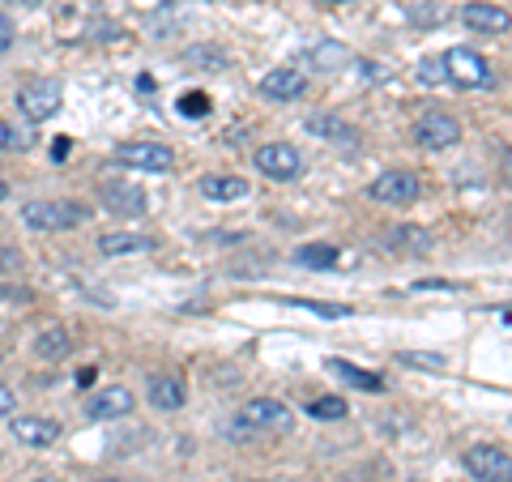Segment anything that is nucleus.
<instances>
[{"instance_id":"423d86ee","label":"nucleus","mask_w":512,"mask_h":482,"mask_svg":"<svg viewBox=\"0 0 512 482\" xmlns=\"http://www.w3.org/2000/svg\"><path fill=\"white\" fill-rule=\"evenodd\" d=\"M256 171L278 184H291L303 175V154L295 146H286V141H269V146L256 150Z\"/></svg>"},{"instance_id":"6ab92c4d","label":"nucleus","mask_w":512,"mask_h":482,"mask_svg":"<svg viewBox=\"0 0 512 482\" xmlns=\"http://www.w3.org/2000/svg\"><path fill=\"white\" fill-rule=\"evenodd\" d=\"M384 248L389 252H410V256H423L431 248V235L423 227H393L384 235Z\"/></svg>"},{"instance_id":"ddd939ff","label":"nucleus","mask_w":512,"mask_h":482,"mask_svg":"<svg viewBox=\"0 0 512 482\" xmlns=\"http://www.w3.org/2000/svg\"><path fill=\"white\" fill-rule=\"evenodd\" d=\"M99 201H103V210L116 214V218H141V214L150 210L146 192H141L137 184H103Z\"/></svg>"},{"instance_id":"4be33fe9","label":"nucleus","mask_w":512,"mask_h":482,"mask_svg":"<svg viewBox=\"0 0 512 482\" xmlns=\"http://www.w3.org/2000/svg\"><path fill=\"white\" fill-rule=\"evenodd\" d=\"M69 350H73V342H69V333H64L60 325L35 333V355H39V359H52V363H56V359L69 355Z\"/></svg>"},{"instance_id":"20e7f679","label":"nucleus","mask_w":512,"mask_h":482,"mask_svg":"<svg viewBox=\"0 0 512 482\" xmlns=\"http://www.w3.org/2000/svg\"><path fill=\"white\" fill-rule=\"evenodd\" d=\"M461 465L474 482H512V457L495 444H470L461 453Z\"/></svg>"},{"instance_id":"c9c22d12","label":"nucleus","mask_w":512,"mask_h":482,"mask_svg":"<svg viewBox=\"0 0 512 482\" xmlns=\"http://www.w3.org/2000/svg\"><path fill=\"white\" fill-rule=\"evenodd\" d=\"M504 167H508V171H504V180L512 184V154H504Z\"/></svg>"},{"instance_id":"72a5a7b5","label":"nucleus","mask_w":512,"mask_h":482,"mask_svg":"<svg viewBox=\"0 0 512 482\" xmlns=\"http://www.w3.org/2000/svg\"><path fill=\"white\" fill-rule=\"evenodd\" d=\"M77 384H82V389H86V384H94V367H82V372H77Z\"/></svg>"},{"instance_id":"aec40b11","label":"nucleus","mask_w":512,"mask_h":482,"mask_svg":"<svg viewBox=\"0 0 512 482\" xmlns=\"http://www.w3.org/2000/svg\"><path fill=\"white\" fill-rule=\"evenodd\" d=\"M248 192V180H239V175H205L201 180V197L210 201H239Z\"/></svg>"},{"instance_id":"412c9836","label":"nucleus","mask_w":512,"mask_h":482,"mask_svg":"<svg viewBox=\"0 0 512 482\" xmlns=\"http://www.w3.org/2000/svg\"><path fill=\"white\" fill-rule=\"evenodd\" d=\"M303 60L312 64V69H346L350 60V47H342V43H312L308 52H303Z\"/></svg>"},{"instance_id":"4468645a","label":"nucleus","mask_w":512,"mask_h":482,"mask_svg":"<svg viewBox=\"0 0 512 482\" xmlns=\"http://www.w3.org/2000/svg\"><path fill=\"white\" fill-rule=\"evenodd\" d=\"M256 90H261L269 103H291L308 90V77H303L299 69H269L261 82H256Z\"/></svg>"},{"instance_id":"7c9ffc66","label":"nucleus","mask_w":512,"mask_h":482,"mask_svg":"<svg viewBox=\"0 0 512 482\" xmlns=\"http://www.w3.org/2000/svg\"><path fill=\"white\" fill-rule=\"evenodd\" d=\"M410 18L419 22V26H423V22H427V26H436V22H444V13H440V9H410Z\"/></svg>"},{"instance_id":"bb28decb","label":"nucleus","mask_w":512,"mask_h":482,"mask_svg":"<svg viewBox=\"0 0 512 482\" xmlns=\"http://www.w3.org/2000/svg\"><path fill=\"white\" fill-rule=\"evenodd\" d=\"M188 64H201L205 73H218V69H227V56L214 52V47H188Z\"/></svg>"},{"instance_id":"39448f33","label":"nucleus","mask_w":512,"mask_h":482,"mask_svg":"<svg viewBox=\"0 0 512 482\" xmlns=\"http://www.w3.org/2000/svg\"><path fill=\"white\" fill-rule=\"evenodd\" d=\"M116 158L133 171H154V175L175 171V154L163 141H124V146H116Z\"/></svg>"},{"instance_id":"f3484780","label":"nucleus","mask_w":512,"mask_h":482,"mask_svg":"<svg viewBox=\"0 0 512 482\" xmlns=\"http://www.w3.org/2000/svg\"><path fill=\"white\" fill-rule=\"evenodd\" d=\"M325 372H333L338 380H346L350 389H363V393H384V380H380L376 372H367V367H359V363L329 359V363H325Z\"/></svg>"},{"instance_id":"393cba45","label":"nucleus","mask_w":512,"mask_h":482,"mask_svg":"<svg viewBox=\"0 0 512 482\" xmlns=\"http://www.w3.org/2000/svg\"><path fill=\"white\" fill-rule=\"evenodd\" d=\"M308 414L320 423H338V419H346V401L342 397H316L308 406Z\"/></svg>"},{"instance_id":"5701e85b","label":"nucleus","mask_w":512,"mask_h":482,"mask_svg":"<svg viewBox=\"0 0 512 482\" xmlns=\"http://www.w3.org/2000/svg\"><path fill=\"white\" fill-rule=\"evenodd\" d=\"M295 261L308 265V269H329L333 261H338V248H333V244H308V248L295 252Z\"/></svg>"},{"instance_id":"4c0bfd02","label":"nucleus","mask_w":512,"mask_h":482,"mask_svg":"<svg viewBox=\"0 0 512 482\" xmlns=\"http://www.w3.org/2000/svg\"><path fill=\"white\" fill-rule=\"evenodd\" d=\"M5 197H9V184H5V180H0V201H5Z\"/></svg>"},{"instance_id":"a211bd4d","label":"nucleus","mask_w":512,"mask_h":482,"mask_svg":"<svg viewBox=\"0 0 512 482\" xmlns=\"http://www.w3.org/2000/svg\"><path fill=\"white\" fill-rule=\"evenodd\" d=\"M154 239L150 235H133V231H111L99 239V252L103 256H133V252H150Z\"/></svg>"},{"instance_id":"f704fd0d","label":"nucleus","mask_w":512,"mask_h":482,"mask_svg":"<svg viewBox=\"0 0 512 482\" xmlns=\"http://www.w3.org/2000/svg\"><path fill=\"white\" fill-rule=\"evenodd\" d=\"M320 5H333V9H342V5H355V0H320Z\"/></svg>"},{"instance_id":"c756f323","label":"nucleus","mask_w":512,"mask_h":482,"mask_svg":"<svg viewBox=\"0 0 512 482\" xmlns=\"http://www.w3.org/2000/svg\"><path fill=\"white\" fill-rule=\"evenodd\" d=\"M13 410H18V393L9 384H0V419H13Z\"/></svg>"},{"instance_id":"c85d7f7f","label":"nucleus","mask_w":512,"mask_h":482,"mask_svg":"<svg viewBox=\"0 0 512 482\" xmlns=\"http://www.w3.org/2000/svg\"><path fill=\"white\" fill-rule=\"evenodd\" d=\"M26 146H30V137H22L13 124L0 120V150H26Z\"/></svg>"},{"instance_id":"e433bc0d","label":"nucleus","mask_w":512,"mask_h":482,"mask_svg":"<svg viewBox=\"0 0 512 482\" xmlns=\"http://www.w3.org/2000/svg\"><path fill=\"white\" fill-rule=\"evenodd\" d=\"M18 5H22V9H39V5H43V0H18Z\"/></svg>"},{"instance_id":"9b49d317","label":"nucleus","mask_w":512,"mask_h":482,"mask_svg":"<svg viewBox=\"0 0 512 482\" xmlns=\"http://www.w3.org/2000/svg\"><path fill=\"white\" fill-rule=\"evenodd\" d=\"M461 22H466L470 30H478V35H508L512 13L500 9L495 0H470V5L461 9Z\"/></svg>"},{"instance_id":"473e14b6","label":"nucleus","mask_w":512,"mask_h":482,"mask_svg":"<svg viewBox=\"0 0 512 482\" xmlns=\"http://www.w3.org/2000/svg\"><path fill=\"white\" fill-rule=\"evenodd\" d=\"M9 43H13V22L5 18V13H0V52H5Z\"/></svg>"},{"instance_id":"cd10ccee","label":"nucleus","mask_w":512,"mask_h":482,"mask_svg":"<svg viewBox=\"0 0 512 482\" xmlns=\"http://www.w3.org/2000/svg\"><path fill=\"white\" fill-rule=\"evenodd\" d=\"M419 82H423V86H440V82H448L444 60H423V64H419Z\"/></svg>"},{"instance_id":"f257e3e1","label":"nucleus","mask_w":512,"mask_h":482,"mask_svg":"<svg viewBox=\"0 0 512 482\" xmlns=\"http://www.w3.org/2000/svg\"><path fill=\"white\" fill-rule=\"evenodd\" d=\"M90 218L82 201H30L22 205V222L30 231H73Z\"/></svg>"},{"instance_id":"1a4fd4ad","label":"nucleus","mask_w":512,"mask_h":482,"mask_svg":"<svg viewBox=\"0 0 512 482\" xmlns=\"http://www.w3.org/2000/svg\"><path fill=\"white\" fill-rule=\"evenodd\" d=\"M9 431H13V440L26 448H52L64 436V427L56 419H43V414H13Z\"/></svg>"},{"instance_id":"7ed1b4c3","label":"nucleus","mask_w":512,"mask_h":482,"mask_svg":"<svg viewBox=\"0 0 512 482\" xmlns=\"http://www.w3.org/2000/svg\"><path fill=\"white\" fill-rule=\"evenodd\" d=\"M444 73H448V82L461 86V90H487L495 82V73H491V64L474 52V47H453V52H444Z\"/></svg>"},{"instance_id":"b1692460","label":"nucleus","mask_w":512,"mask_h":482,"mask_svg":"<svg viewBox=\"0 0 512 482\" xmlns=\"http://www.w3.org/2000/svg\"><path fill=\"white\" fill-rule=\"evenodd\" d=\"M175 111L188 120H201V116H210V94H201V90H184L180 94V103H175Z\"/></svg>"},{"instance_id":"a878e982","label":"nucleus","mask_w":512,"mask_h":482,"mask_svg":"<svg viewBox=\"0 0 512 482\" xmlns=\"http://www.w3.org/2000/svg\"><path fill=\"white\" fill-rule=\"evenodd\" d=\"M397 363L419 367V372H444V367H448L444 355H423V350H402V355H397Z\"/></svg>"},{"instance_id":"dca6fc26","label":"nucleus","mask_w":512,"mask_h":482,"mask_svg":"<svg viewBox=\"0 0 512 482\" xmlns=\"http://www.w3.org/2000/svg\"><path fill=\"white\" fill-rule=\"evenodd\" d=\"M184 401H188V384L180 376H154L150 380V406L154 410L175 414V410H184Z\"/></svg>"},{"instance_id":"0eeeda50","label":"nucleus","mask_w":512,"mask_h":482,"mask_svg":"<svg viewBox=\"0 0 512 482\" xmlns=\"http://www.w3.org/2000/svg\"><path fill=\"white\" fill-rule=\"evenodd\" d=\"M367 192H372V201H380V205H410V201H419L423 184H419V175L414 171L393 167V171H380Z\"/></svg>"},{"instance_id":"9d476101","label":"nucleus","mask_w":512,"mask_h":482,"mask_svg":"<svg viewBox=\"0 0 512 482\" xmlns=\"http://www.w3.org/2000/svg\"><path fill=\"white\" fill-rule=\"evenodd\" d=\"M414 141H419L423 150H448L461 141V124L453 116H444V111H427V116L414 124Z\"/></svg>"},{"instance_id":"f8f14e48","label":"nucleus","mask_w":512,"mask_h":482,"mask_svg":"<svg viewBox=\"0 0 512 482\" xmlns=\"http://www.w3.org/2000/svg\"><path fill=\"white\" fill-rule=\"evenodd\" d=\"M124 414H133V393H128L124 384L99 389L86 401V419L90 423H111V419H124Z\"/></svg>"},{"instance_id":"6e6552de","label":"nucleus","mask_w":512,"mask_h":482,"mask_svg":"<svg viewBox=\"0 0 512 482\" xmlns=\"http://www.w3.org/2000/svg\"><path fill=\"white\" fill-rule=\"evenodd\" d=\"M18 111L30 120V124H43V120H52L56 111H60V86L56 82H30L18 90Z\"/></svg>"},{"instance_id":"2eb2a0df","label":"nucleus","mask_w":512,"mask_h":482,"mask_svg":"<svg viewBox=\"0 0 512 482\" xmlns=\"http://www.w3.org/2000/svg\"><path fill=\"white\" fill-rule=\"evenodd\" d=\"M308 133H316L320 141H329L338 150H359V133L338 116H308Z\"/></svg>"},{"instance_id":"2f4dec72","label":"nucleus","mask_w":512,"mask_h":482,"mask_svg":"<svg viewBox=\"0 0 512 482\" xmlns=\"http://www.w3.org/2000/svg\"><path fill=\"white\" fill-rule=\"evenodd\" d=\"M22 269V256L18 252H0V273H18Z\"/></svg>"},{"instance_id":"58836bf2","label":"nucleus","mask_w":512,"mask_h":482,"mask_svg":"<svg viewBox=\"0 0 512 482\" xmlns=\"http://www.w3.org/2000/svg\"><path fill=\"white\" fill-rule=\"evenodd\" d=\"M35 482H52V478H35Z\"/></svg>"},{"instance_id":"f03ea898","label":"nucleus","mask_w":512,"mask_h":482,"mask_svg":"<svg viewBox=\"0 0 512 482\" xmlns=\"http://www.w3.org/2000/svg\"><path fill=\"white\" fill-rule=\"evenodd\" d=\"M295 427L291 406H282L278 397H252L244 410H239V436H252V431H269V436H282V431Z\"/></svg>"}]
</instances>
